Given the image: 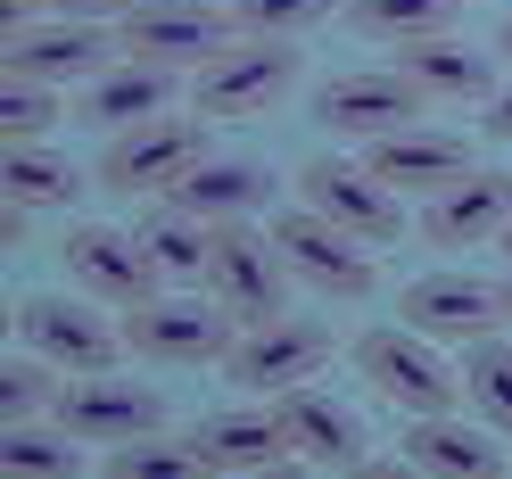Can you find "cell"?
Here are the masks:
<instances>
[{"mask_svg":"<svg viewBox=\"0 0 512 479\" xmlns=\"http://www.w3.org/2000/svg\"><path fill=\"white\" fill-rule=\"evenodd\" d=\"M207 124L215 116H199V108H166V116H149V124H124V133H108V149H100V182L124 190V199H157V190H174L199 157H215L207 149Z\"/></svg>","mask_w":512,"mask_h":479,"instance_id":"6da1fadb","label":"cell"},{"mask_svg":"<svg viewBox=\"0 0 512 479\" xmlns=\"http://www.w3.org/2000/svg\"><path fill=\"white\" fill-rule=\"evenodd\" d=\"M17 314V347H34V356H50L58 372H116L133 347H124V314H108L100 298H58V290H42V298H17L9 306Z\"/></svg>","mask_w":512,"mask_h":479,"instance_id":"7a4b0ae2","label":"cell"},{"mask_svg":"<svg viewBox=\"0 0 512 479\" xmlns=\"http://www.w3.org/2000/svg\"><path fill=\"white\" fill-rule=\"evenodd\" d=\"M356 372L372 380V397L397 405V413H455L463 405V364H446L438 339H422L413 323L364 331L356 339Z\"/></svg>","mask_w":512,"mask_h":479,"instance_id":"3957f363","label":"cell"},{"mask_svg":"<svg viewBox=\"0 0 512 479\" xmlns=\"http://www.w3.org/2000/svg\"><path fill=\"white\" fill-rule=\"evenodd\" d=\"M240 339V314L223 306L215 290L190 298V290H157L124 314V347H133L141 364H223Z\"/></svg>","mask_w":512,"mask_h":479,"instance_id":"277c9868","label":"cell"},{"mask_svg":"<svg viewBox=\"0 0 512 479\" xmlns=\"http://www.w3.org/2000/svg\"><path fill=\"white\" fill-rule=\"evenodd\" d=\"M290 83H298V42L240 34L223 58H207V67L190 75V108H199V116H223V124H240V116L281 108V100H290Z\"/></svg>","mask_w":512,"mask_h":479,"instance_id":"5b68a950","label":"cell"},{"mask_svg":"<svg viewBox=\"0 0 512 479\" xmlns=\"http://www.w3.org/2000/svg\"><path fill=\"white\" fill-rule=\"evenodd\" d=\"M430 116V91L413 83L397 58L389 67H347L331 75L323 91H314V124H323L331 141H380V133H405V124H422Z\"/></svg>","mask_w":512,"mask_h":479,"instance_id":"8992f818","label":"cell"},{"mask_svg":"<svg viewBox=\"0 0 512 479\" xmlns=\"http://www.w3.org/2000/svg\"><path fill=\"white\" fill-rule=\"evenodd\" d=\"M116 34H124V58L199 75L207 58H223V50L240 42V25H232V0H141Z\"/></svg>","mask_w":512,"mask_h":479,"instance_id":"52a82bcc","label":"cell"},{"mask_svg":"<svg viewBox=\"0 0 512 479\" xmlns=\"http://www.w3.org/2000/svg\"><path fill=\"white\" fill-rule=\"evenodd\" d=\"M273 240H281V257H290V273L306 290H323V298H372L380 290V248L356 240L347 223L314 215L306 199L273 215Z\"/></svg>","mask_w":512,"mask_h":479,"instance_id":"ba28073f","label":"cell"},{"mask_svg":"<svg viewBox=\"0 0 512 479\" xmlns=\"http://www.w3.org/2000/svg\"><path fill=\"white\" fill-rule=\"evenodd\" d=\"M290 257H281L273 232H256V215L240 223H215V257H207V290L248 323H273V314H290Z\"/></svg>","mask_w":512,"mask_h":479,"instance_id":"9c48e42d","label":"cell"},{"mask_svg":"<svg viewBox=\"0 0 512 479\" xmlns=\"http://www.w3.org/2000/svg\"><path fill=\"white\" fill-rule=\"evenodd\" d=\"M298 199H306L314 215L347 223V232L372 240V248L405 240V190H389L364 157H306V166H298Z\"/></svg>","mask_w":512,"mask_h":479,"instance_id":"30bf717a","label":"cell"},{"mask_svg":"<svg viewBox=\"0 0 512 479\" xmlns=\"http://www.w3.org/2000/svg\"><path fill=\"white\" fill-rule=\"evenodd\" d=\"M58 265H67V281L83 298H100L108 314H133L141 298H157L166 281H157L141 232H116V223H75L67 240H58Z\"/></svg>","mask_w":512,"mask_h":479,"instance_id":"8fae6325","label":"cell"},{"mask_svg":"<svg viewBox=\"0 0 512 479\" xmlns=\"http://www.w3.org/2000/svg\"><path fill=\"white\" fill-rule=\"evenodd\" d=\"M323 364H331V331L306 323V314L248 323V331L232 339V356H223L232 389H248V397H281V389H298V380H314Z\"/></svg>","mask_w":512,"mask_h":479,"instance_id":"7c38bea8","label":"cell"},{"mask_svg":"<svg viewBox=\"0 0 512 479\" xmlns=\"http://www.w3.org/2000/svg\"><path fill=\"white\" fill-rule=\"evenodd\" d=\"M58 422H67L83 446H124V438L166 430V405H157L149 380H124V372H67Z\"/></svg>","mask_w":512,"mask_h":479,"instance_id":"4fadbf2b","label":"cell"},{"mask_svg":"<svg viewBox=\"0 0 512 479\" xmlns=\"http://www.w3.org/2000/svg\"><path fill=\"white\" fill-rule=\"evenodd\" d=\"M397 314L438 347H471V339L504 331V290H488L479 273H422L397 290Z\"/></svg>","mask_w":512,"mask_h":479,"instance_id":"5bb4252c","label":"cell"},{"mask_svg":"<svg viewBox=\"0 0 512 479\" xmlns=\"http://www.w3.org/2000/svg\"><path fill=\"white\" fill-rule=\"evenodd\" d=\"M124 58V34L116 25H91V17H42L34 34L9 42V75H34V83H91Z\"/></svg>","mask_w":512,"mask_h":479,"instance_id":"9a60e30c","label":"cell"},{"mask_svg":"<svg viewBox=\"0 0 512 479\" xmlns=\"http://www.w3.org/2000/svg\"><path fill=\"white\" fill-rule=\"evenodd\" d=\"M199 446H207V471H223V479L298 471V463H306L273 397H265V405H223V413H207V422H199Z\"/></svg>","mask_w":512,"mask_h":479,"instance_id":"2e32d148","label":"cell"},{"mask_svg":"<svg viewBox=\"0 0 512 479\" xmlns=\"http://www.w3.org/2000/svg\"><path fill=\"white\" fill-rule=\"evenodd\" d=\"M504 223H512V174H496V166H471L422 199L430 248H488V240H504Z\"/></svg>","mask_w":512,"mask_h":479,"instance_id":"e0dca14e","label":"cell"},{"mask_svg":"<svg viewBox=\"0 0 512 479\" xmlns=\"http://www.w3.org/2000/svg\"><path fill=\"white\" fill-rule=\"evenodd\" d=\"M504 430L488 422H455V413H405V471H430V479H496L512 471V455L496 446Z\"/></svg>","mask_w":512,"mask_h":479,"instance_id":"ac0fdd59","label":"cell"},{"mask_svg":"<svg viewBox=\"0 0 512 479\" xmlns=\"http://www.w3.org/2000/svg\"><path fill=\"white\" fill-rule=\"evenodd\" d=\"M364 166L389 190H405V199H430V190H446L455 174H471V141L446 133V124H405V133L364 141Z\"/></svg>","mask_w":512,"mask_h":479,"instance_id":"d6986e66","label":"cell"},{"mask_svg":"<svg viewBox=\"0 0 512 479\" xmlns=\"http://www.w3.org/2000/svg\"><path fill=\"white\" fill-rule=\"evenodd\" d=\"M281 405V422H290V438H298V455H306V471H364L372 455H364V422L347 413L339 397H323L314 380H298V389H281L273 397Z\"/></svg>","mask_w":512,"mask_h":479,"instance_id":"ffe728a7","label":"cell"},{"mask_svg":"<svg viewBox=\"0 0 512 479\" xmlns=\"http://www.w3.org/2000/svg\"><path fill=\"white\" fill-rule=\"evenodd\" d=\"M133 232H141V248H149V265H157L166 290H207V257H215V223H207V215H190L182 199L157 190Z\"/></svg>","mask_w":512,"mask_h":479,"instance_id":"44dd1931","label":"cell"},{"mask_svg":"<svg viewBox=\"0 0 512 479\" xmlns=\"http://www.w3.org/2000/svg\"><path fill=\"white\" fill-rule=\"evenodd\" d=\"M397 67L430 91V108H471L496 91V67L488 50L463 42V34H422V42H397Z\"/></svg>","mask_w":512,"mask_h":479,"instance_id":"7402d4cb","label":"cell"},{"mask_svg":"<svg viewBox=\"0 0 512 479\" xmlns=\"http://www.w3.org/2000/svg\"><path fill=\"white\" fill-rule=\"evenodd\" d=\"M182 75L174 67H149V58H116L108 75L83 83V124H100V133H124V124H149L174 108Z\"/></svg>","mask_w":512,"mask_h":479,"instance_id":"603a6c76","label":"cell"},{"mask_svg":"<svg viewBox=\"0 0 512 479\" xmlns=\"http://www.w3.org/2000/svg\"><path fill=\"white\" fill-rule=\"evenodd\" d=\"M166 199H182L190 215H207V223H240V215L273 207V174L256 166V157H199Z\"/></svg>","mask_w":512,"mask_h":479,"instance_id":"cb8c5ba5","label":"cell"},{"mask_svg":"<svg viewBox=\"0 0 512 479\" xmlns=\"http://www.w3.org/2000/svg\"><path fill=\"white\" fill-rule=\"evenodd\" d=\"M0 471L9 479H75L83 471V438L58 422H9V446H0Z\"/></svg>","mask_w":512,"mask_h":479,"instance_id":"d4e9b609","label":"cell"},{"mask_svg":"<svg viewBox=\"0 0 512 479\" xmlns=\"http://www.w3.org/2000/svg\"><path fill=\"white\" fill-rule=\"evenodd\" d=\"M463 405H471L488 430L512 438V339H504V331H488V339L463 347Z\"/></svg>","mask_w":512,"mask_h":479,"instance_id":"484cf974","label":"cell"},{"mask_svg":"<svg viewBox=\"0 0 512 479\" xmlns=\"http://www.w3.org/2000/svg\"><path fill=\"white\" fill-rule=\"evenodd\" d=\"M463 0H347V25H356V34H372V42H422V34H446V17H455Z\"/></svg>","mask_w":512,"mask_h":479,"instance_id":"4316f807","label":"cell"},{"mask_svg":"<svg viewBox=\"0 0 512 479\" xmlns=\"http://www.w3.org/2000/svg\"><path fill=\"white\" fill-rule=\"evenodd\" d=\"M199 471H207V446H199V430H190V438L149 430V438H124V446H108V479H199Z\"/></svg>","mask_w":512,"mask_h":479,"instance_id":"83f0119b","label":"cell"},{"mask_svg":"<svg viewBox=\"0 0 512 479\" xmlns=\"http://www.w3.org/2000/svg\"><path fill=\"white\" fill-rule=\"evenodd\" d=\"M58 397H67V372H58L50 356L17 347V356L0 364V413H9V422H50Z\"/></svg>","mask_w":512,"mask_h":479,"instance_id":"f1b7e54d","label":"cell"},{"mask_svg":"<svg viewBox=\"0 0 512 479\" xmlns=\"http://www.w3.org/2000/svg\"><path fill=\"white\" fill-rule=\"evenodd\" d=\"M0 182H9V199H25V207H75L83 199V174L67 166L58 149H9V166H0Z\"/></svg>","mask_w":512,"mask_h":479,"instance_id":"f546056e","label":"cell"},{"mask_svg":"<svg viewBox=\"0 0 512 479\" xmlns=\"http://www.w3.org/2000/svg\"><path fill=\"white\" fill-rule=\"evenodd\" d=\"M50 124H58V83H34V75L0 83V141H9V149L50 141Z\"/></svg>","mask_w":512,"mask_h":479,"instance_id":"4dcf8cb0","label":"cell"},{"mask_svg":"<svg viewBox=\"0 0 512 479\" xmlns=\"http://www.w3.org/2000/svg\"><path fill=\"white\" fill-rule=\"evenodd\" d=\"M347 0H232V25L240 34H273V42H298L314 25H331Z\"/></svg>","mask_w":512,"mask_h":479,"instance_id":"1f68e13d","label":"cell"},{"mask_svg":"<svg viewBox=\"0 0 512 479\" xmlns=\"http://www.w3.org/2000/svg\"><path fill=\"white\" fill-rule=\"evenodd\" d=\"M141 0H50V17H91V25H124Z\"/></svg>","mask_w":512,"mask_h":479,"instance_id":"d6a6232c","label":"cell"},{"mask_svg":"<svg viewBox=\"0 0 512 479\" xmlns=\"http://www.w3.org/2000/svg\"><path fill=\"white\" fill-rule=\"evenodd\" d=\"M488 141H512V75L488 91Z\"/></svg>","mask_w":512,"mask_h":479,"instance_id":"836d02e7","label":"cell"},{"mask_svg":"<svg viewBox=\"0 0 512 479\" xmlns=\"http://www.w3.org/2000/svg\"><path fill=\"white\" fill-rule=\"evenodd\" d=\"M496 290H504V323H512V273H504V281H496Z\"/></svg>","mask_w":512,"mask_h":479,"instance_id":"e575fe53","label":"cell"},{"mask_svg":"<svg viewBox=\"0 0 512 479\" xmlns=\"http://www.w3.org/2000/svg\"><path fill=\"white\" fill-rule=\"evenodd\" d=\"M496 50H504V58H512V17H504V34H496Z\"/></svg>","mask_w":512,"mask_h":479,"instance_id":"d590c367","label":"cell"},{"mask_svg":"<svg viewBox=\"0 0 512 479\" xmlns=\"http://www.w3.org/2000/svg\"><path fill=\"white\" fill-rule=\"evenodd\" d=\"M496 248H504V265H512V223H504V240H496Z\"/></svg>","mask_w":512,"mask_h":479,"instance_id":"8d00e7d4","label":"cell"}]
</instances>
